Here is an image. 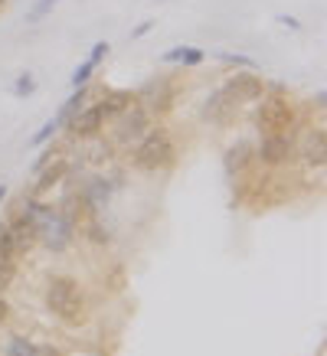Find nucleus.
I'll return each mask as SVG.
<instances>
[{
  "instance_id": "obj_1",
  "label": "nucleus",
  "mask_w": 327,
  "mask_h": 356,
  "mask_svg": "<svg viewBox=\"0 0 327 356\" xmlns=\"http://www.w3.org/2000/svg\"><path fill=\"white\" fill-rule=\"evenodd\" d=\"M79 222H82V209H79L76 196L65 200L63 206L43 203L40 226H36V245H43L53 255H63L65 248H72V242H76Z\"/></svg>"
},
{
  "instance_id": "obj_2",
  "label": "nucleus",
  "mask_w": 327,
  "mask_h": 356,
  "mask_svg": "<svg viewBox=\"0 0 327 356\" xmlns=\"http://www.w3.org/2000/svg\"><path fill=\"white\" fill-rule=\"evenodd\" d=\"M131 167L141 173H164L177 163V140L164 124H151L141 138L128 147Z\"/></svg>"
},
{
  "instance_id": "obj_3",
  "label": "nucleus",
  "mask_w": 327,
  "mask_h": 356,
  "mask_svg": "<svg viewBox=\"0 0 327 356\" xmlns=\"http://www.w3.org/2000/svg\"><path fill=\"white\" fill-rule=\"evenodd\" d=\"M46 311L59 317L63 324H82L88 314V298H86V288L79 284L72 275H53L46 281Z\"/></svg>"
},
{
  "instance_id": "obj_4",
  "label": "nucleus",
  "mask_w": 327,
  "mask_h": 356,
  "mask_svg": "<svg viewBox=\"0 0 327 356\" xmlns=\"http://www.w3.org/2000/svg\"><path fill=\"white\" fill-rule=\"evenodd\" d=\"M255 128L259 134H275V131H294L298 128V111L288 102L282 86H269L265 95L259 98V108H255Z\"/></svg>"
},
{
  "instance_id": "obj_5",
  "label": "nucleus",
  "mask_w": 327,
  "mask_h": 356,
  "mask_svg": "<svg viewBox=\"0 0 327 356\" xmlns=\"http://www.w3.org/2000/svg\"><path fill=\"white\" fill-rule=\"evenodd\" d=\"M294 140H298V128L275 131V134H259V140H255V167L282 170V167L294 163Z\"/></svg>"
},
{
  "instance_id": "obj_6",
  "label": "nucleus",
  "mask_w": 327,
  "mask_h": 356,
  "mask_svg": "<svg viewBox=\"0 0 327 356\" xmlns=\"http://www.w3.org/2000/svg\"><path fill=\"white\" fill-rule=\"evenodd\" d=\"M40 213H43V200L36 196H23V203L17 206V213L7 219L13 236V245H17V255H26L30 248H36V226H40Z\"/></svg>"
},
{
  "instance_id": "obj_7",
  "label": "nucleus",
  "mask_w": 327,
  "mask_h": 356,
  "mask_svg": "<svg viewBox=\"0 0 327 356\" xmlns=\"http://www.w3.org/2000/svg\"><path fill=\"white\" fill-rule=\"evenodd\" d=\"M109 124H111V131H109L111 147H131V144H134V140L141 138L144 131L154 124V115L134 102L131 108H125L118 118H111Z\"/></svg>"
},
{
  "instance_id": "obj_8",
  "label": "nucleus",
  "mask_w": 327,
  "mask_h": 356,
  "mask_svg": "<svg viewBox=\"0 0 327 356\" xmlns=\"http://www.w3.org/2000/svg\"><path fill=\"white\" fill-rule=\"evenodd\" d=\"M115 190H118V184L111 180L109 173H92V177H86L76 190V203H79V209H82V219L102 216V209L111 203V193H115Z\"/></svg>"
},
{
  "instance_id": "obj_9",
  "label": "nucleus",
  "mask_w": 327,
  "mask_h": 356,
  "mask_svg": "<svg viewBox=\"0 0 327 356\" xmlns=\"http://www.w3.org/2000/svg\"><path fill=\"white\" fill-rule=\"evenodd\" d=\"M174 98H177V86L170 76H154L147 79L138 92H134V102L147 108L157 118V115H167V111L174 108Z\"/></svg>"
},
{
  "instance_id": "obj_10",
  "label": "nucleus",
  "mask_w": 327,
  "mask_h": 356,
  "mask_svg": "<svg viewBox=\"0 0 327 356\" xmlns=\"http://www.w3.org/2000/svg\"><path fill=\"white\" fill-rule=\"evenodd\" d=\"M223 88H226V95L239 105V108H246V105H255L262 95H265V88H269V82L259 76V72H252V69H242V72H232V76L223 82Z\"/></svg>"
},
{
  "instance_id": "obj_11",
  "label": "nucleus",
  "mask_w": 327,
  "mask_h": 356,
  "mask_svg": "<svg viewBox=\"0 0 327 356\" xmlns=\"http://www.w3.org/2000/svg\"><path fill=\"white\" fill-rule=\"evenodd\" d=\"M105 124H109V118H105L102 105H98V102H86V105L69 118L65 131H69L72 140H92V138H102V134H105Z\"/></svg>"
},
{
  "instance_id": "obj_12",
  "label": "nucleus",
  "mask_w": 327,
  "mask_h": 356,
  "mask_svg": "<svg viewBox=\"0 0 327 356\" xmlns=\"http://www.w3.org/2000/svg\"><path fill=\"white\" fill-rule=\"evenodd\" d=\"M294 161H301L311 170H324L327 163V138H324V124L317 128H305L298 131V140H294Z\"/></svg>"
},
{
  "instance_id": "obj_13",
  "label": "nucleus",
  "mask_w": 327,
  "mask_h": 356,
  "mask_svg": "<svg viewBox=\"0 0 327 356\" xmlns=\"http://www.w3.org/2000/svg\"><path fill=\"white\" fill-rule=\"evenodd\" d=\"M239 111V105L232 102V98L226 95V88L216 86L213 92L207 95V102H203V108H200V118L207 121V124H226L232 115Z\"/></svg>"
},
{
  "instance_id": "obj_14",
  "label": "nucleus",
  "mask_w": 327,
  "mask_h": 356,
  "mask_svg": "<svg viewBox=\"0 0 327 356\" xmlns=\"http://www.w3.org/2000/svg\"><path fill=\"white\" fill-rule=\"evenodd\" d=\"M69 167H72V161H69V157H53V161L46 163L43 170L36 173V184H33L30 196L43 200V193H49V190H53V186H59V184H65Z\"/></svg>"
},
{
  "instance_id": "obj_15",
  "label": "nucleus",
  "mask_w": 327,
  "mask_h": 356,
  "mask_svg": "<svg viewBox=\"0 0 327 356\" xmlns=\"http://www.w3.org/2000/svg\"><path fill=\"white\" fill-rule=\"evenodd\" d=\"M111 53V46L102 40V43H95L92 49H88V59H82V63L72 69V76H69V82H72V88H82L92 82V76L98 72V65L105 63V56Z\"/></svg>"
},
{
  "instance_id": "obj_16",
  "label": "nucleus",
  "mask_w": 327,
  "mask_h": 356,
  "mask_svg": "<svg viewBox=\"0 0 327 356\" xmlns=\"http://www.w3.org/2000/svg\"><path fill=\"white\" fill-rule=\"evenodd\" d=\"M255 167V144L252 140H236L226 151V173L229 177H246Z\"/></svg>"
},
{
  "instance_id": "obj_17",
  "label": "nucleus",
  "mask_w": 327,
  "mask_h": 356,
  "mask_svg": "<svg viewBox=\"0 0 327 356\" xmlns=\"http://www.w3.org/2000/svg\"><path fill=\"white\" fill-rule=\"evenodd\" d=\"M207 49H200V46H170L167 53H161V59L167 65H184V69H193V65H203L207 63Z\"/></svg>"
},
{
  "instance_id": "obj_18",
  "label": "nucleus",
  "mask_w": 327,
  "mask_h": 356,
  "mask_svg": "<svg viewBox=\"0 0 327 356\" xmlns=\"http://www.w3.org/2000/svg\"><path fill=\"white\" fill-rule=\"evenodd\" d=\"M98 105H102V111H105V118H118L125 108H131L134 105V92H128V88H105V95L98 98Z\"/></svg>"
},
{
  "instance_id": "obj_19",
  "label": "nucleus",
  "mask_w": 327,
  "mask_h": 356,
  "mask_svg": "<svg viewBox=\"0 0 327 356\" xmlns=\"http://www.w3.org/2000/svg\"><path fill=\"white\" fill-rule=\"evenodd\" d=\"M86 102H92V88H88V86L72 88V95L65 98V102H63V108H59V111L53 115V118L59 121V128H65V124H69V118H72V115H76V111L82 108Z\"/></svg>"
},
{
  "instance_id": "obj_20",
  "label": "nucleus",
  "mask_w": 327,
  "mask_h": 356,
  "mask_svg": "<svg viewBox=\"0 0 327 356\" xmlns=\"http://www.w3.org/2000/svg\"><path fill=\"white\" fill-rule=\"evenodd\" d=\"M40 353V343H33L30 337H10V343L0 356H36Z\"/></svg>"
},
{
  "instance_id": "obj_21",
  "label": "nucleus",
  "mask_w": 327,
  "mask_h": 356,
  "mask_svg": "<svg viewBox=\"0 0 327 356\" xmlns=\"http://www.w3.org/2000/svg\"><path fill=\"white\" fill-rule=\"evenodd\" d=\"M56 3H59V0H36L30 10H26V26H40V23L56 10Z\"/></svg>"
},
{
  "instance_id": "obj_22",
  "label": "nucleus",
  "mask_w": 327,
  "mask_h": 356,
  "mask_svg": "<svg viewBox=\"0 0 327 356\" xmlns=\"http://www.w3.org/2000/svg\"><path fill=\"white\" fill-rule=\"evenodd\" d=\"M86 232H88V238H92L95 245H109V242H111V232L102 226V219H98V216H88L86 219Z\"/></svg>"
},
{
  "instance_id": "obj_23",
  "label": "nucleus",
  "mask_w": 327,
  "mask_h": 356,
  "mask_svg": "<svg viewBox=\"0 0 327 356\" xmlns=\"http://www.w3.org/2000/svg\"><path fill=\"white\" fill-rule=\"evenodd\" d=\"M36 86H40V82H36V76H33V72H20L10 92H13V98H30L33 92H36Z\"/></svg>"
},
{
  "instance_id": "obj_24",
  "label": "nucleus",
  "mask_w": 327,
  "mask_h": 356,
  "mask_svg": "<svg viewBox=\"0 0 327 356\" xmlns=\"http://www.w3.org/2000/svg\"><path fill=\"white\" fill-rule=\"evenodd\" d=\"M59 131H63V128H59V121L49 118V121L43 124V128H40V131H36V134L30 138V144H33V147H43V144H49V140H53L56 134H59Z\"/></svg>"
},
{
  "instance_id": "obj_25",
  "label": "nucleus",
  "mask_w": 327,
  "mask_h": 356,
  "mask_svg": "<svg viewBox=\"0 0 327 356\" xmlns=\"http://www.w3.org/2000/svg\"><path fill=\"white\" fill-rule=\"evenodd\" d=\"M17 278V259H7V255H0V294L7 291Z\"/></svg>"
},
{
  "instance_id": "obj_26",
  "label": "nucleus",
  "mask_w": 327,
  "mask_h": 356,
  "mask_svg": "<svg viewBox=\"0 0 327 356\" xmlns=\"http://www.w3.org/2000/svg\"><path fill=\"white\" fill-rule=\"evenodd\" d=\"M0 255H7V259H17V245H13V236H10V226H7V219L0 222Z\"/></svg>"
},
{
  "instance_id": "obj_27",
  "label": "nucleus",
  "mask_w": 327,
  "mask_h": 356,
  "mask_svg": "<svg viewBox=\"0 0 327 356\" xmlns=\"http://www.w3.org/2000/svg\"><path fill=\"white\" fill-rule=\"evenodd\" d=\"M219 59L229 65H236V69H252L255 72V63H252L249 56H239V53H219Z\"/></svg>"
},
{
  "instance_id": "obj_28",
  "label": "nucleus",
  "mask_w": 327,
  "mask_h": 356,
  "mask_svg": "<svg viewBox=\"0 0 327 356\" xmlns=\"http://www.w3.org/2000/svg\"><path fill=\"white\" fill-rule=\"evenodd\" d=\"M151 30H154V20H141L134 30H131V40H141V36H147Z\"/></svg>"
},
{
  "instance_id": "obj_29",
  "label": "nucleus",
  "mask_w": 327,
  "mask_h": 356,
  "mask_svg": "<svg viewBox=\"0 0 327 356\" xmlns=\"http://www.w3.org/2000/svg\"><path fill=\"white\" fill-rule=\"evenodd\" d=\"M275 23H282V26H288V30H301L298 17H288V13H278V17H275Z\"/></svg>"
},
{
  "instance_id": "obj_30",
  "label": "nucleus",
  "mask_w": 327,
  "mask_h": 356,
  "mask_svg": "<svg viewBox=\"0 0 327 356\" xmlns=\"http://www.w3.org/2000/svg\"><path fill=\"white\" fill-rule=\"evenodd\" d=\"M7 314H10V307H7V301H3V294H0V324H7Z\"/></svg>"
},
{
  "instance_id": "obj_31",
  "label": "nucleus",
  "mask_w": 327,
  "mask_h": 356,
  "mask_svg": "<svg viewBox=\"0 0 327 356\" xmlns=\"http://www.w3.org/2000/svg\"><path fill=\"white\" fill-rule=\"evenodd\" d=\"M314 102H317L314 108H317V111H324V102H327V92H324V88H321V92H317V98H314Z\"/></svg>"
},
{
  "instance_id": "obj_32",
  "label": "nucleus",
  "mask_w": 327,
  "mask_h": 356,
  "mask_svg": "<svg viewBox=\"0 0 327 356\" xmlns=\"http://www.w3.org/2000/svg\"><path fill=\"white\" fill-rule=\"evenodd\" d=\"M7 200V184H0V203Z\"/></svg>"
}]
</instances>
